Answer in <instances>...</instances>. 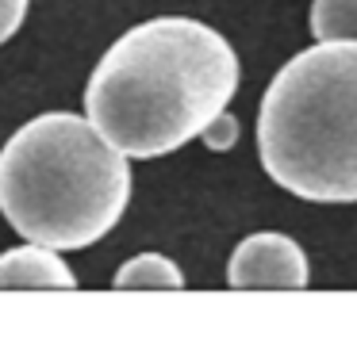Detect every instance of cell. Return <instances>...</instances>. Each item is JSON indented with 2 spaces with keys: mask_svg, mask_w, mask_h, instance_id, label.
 Wrapping results in <instances>:
<instances>
[{
  "mask_svg": "<svg viewBox=\"0 0 357 337\" xmlns=\"http://www.w3.org/2000/svg\"><path fill=\"white\" fill-rule=\"evenodd\" d=\"M238 54L215 27L165 15L131 27L96 61L85 111L127 157H162L204 134L238 92Z\"/></svg>",
  "mask_w": 357,
  "mask_h": 337,
  "instance_id": "obj_1",
  "label": "cell"
},
{
  "mask_svg": "<svg viewBox=\"0 0 357 337\" xmlns=\"http://www.w3.org/2000/svg\"><path fill=\"white\" fill-rule=\"evenodd\" d=\"M127 199V153L93 119L35 115L0 150V211L24 242L89 249L119 222Z\"/></svg>",
  "mask_w": 357,
  "mask_h": 337,
  "instance_id": "obj_2",
  "label": "cell"
},
{
  "mask_svg": "<svg viewBox=\"0 0 357 337\" xmlns=\"http://www.w3.org/2000/svg\"><path fill=\"white\" fill-rule=\"evenodd\" d=\"M257 153L284 191L357 203V38L315 42L269 81Z\"/></svg>",
  "mask_w": 357,
  "mask_h": 337,
  "instance_id": "obj_3",
  "label": "cell"
},
{
  "mask_svg": "<svg viewBox=\"0 0 357 337\" xmlns=\"http://www.w3.org/2000/svg\"><path fill=\"white\" fill-rule=\"evenodd\" d=\"M227 283L238 291H300L307 288V257L284 234H250L246 242L234 245L231 265H227Z\"/></svg>",
  "mask_w": 357,
  "mask_h": 337,
  "instance_id": "obj_4",
  "label": "cell"
},
{
  "mask_svg": "<svg viewBox=\"0 0 357 337\" xmlns=\"http://www.w3.org/2000/svg\"><path fill=\"white\" fill-rule=\"evenodd\" d=\"M8 288H62L73 291L77 276L66 268V260L58 257V249L50 245H20V249L0 253V291Z\"/></svg>",
  "mask_w": 357,
  "mask_h": 337,
  "instance_id": "obj_5",
  "label": "cell"
},
{
  "mask_svg": "<svg viewBox=\"0 0 357 337\" xmlns=\"http://www.w3.org/2000/svg\"><path fill=\"white\" fill-rule=\"evenodd\" d=\"M116 288L119 291H139V288H154V291H177L185 288V276H181V268L173 265L169 257H162V253H139V257H131L127 265H119L116 272Z\"/></svg>",
  "mask_w": 357,
  "mask_h": 337,
  "instance_id": "obj_6",
  "label": "cell"
},
{
  "mask_svg": "<svg viewBox=\"0 0 357 337\" xmlns=\"http://www.w3.org/2000/svg\"><path fill=\"white\" fill-rule=\"evenodd\" d=\"M311 35H315V42L357 38V0H315L311 4Z\"/></svg>",
  "mask_w": 357,
  "mask_h": 337,
  "instance_id": "obj_7",
  "label": "cell"
},
{
  "mask_svg": "<svg viewBox=\"0 0 357 337\" xmlns=\"http://www.w3.org/2000/svg\"><path fill=\"white\" fill-rule=\"evenodd\" d=\"M200 142L208 146V150H231V146L238 142V123H234V115L231 111H219L215 119L204 127Z\"/></svg>",
  "mask_w": 357,
  "mask_h": 337,
  "instance_id": "obj_8",
  "label": "cell"
},
{
  "mask_svg": "<svg viewBox=\"0 0 357 337\" xmlns=\"http://www.w3.org/2000/svg\"><path fill=\"white\" fill-rule=\"evenodd\" d=\"M24 15H27V0H0V46L20 31Z\"/></svg>",
  "mask_w": 357,
  "mask_h": 337,
  "instance_id": "obj_9",
  "label": "cell"
}]
</instances>
